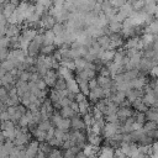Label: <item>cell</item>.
<instances>
[{"label": "cell", "instance_id": "cell-1", "mask_svg": "<svg viewBox=\"0 0 158 158\" xmlns=\"http://www.w3.org/2000/svg\"><path fill=\"white\" fill-rule=\"evenodd\" d=\"M120 126H121L120 122H117V123H109V122H106L105 126H104V128H102V132H104L105 138H110L115 133H117L118 130H120Z\"/></svg>", "mask_w": 158, "mask_h": 158}, {"label": "cell", "instance_id": "cell-2", "mask_svg": "<svg viewBox=\"0 0 158 158\" xmlns=\"http://www.w3.org/2000/svg\"><path fill=\"white\" fill-rule=\"evenodd\" d=\"M116 116H117L118 121L122 123L126 118L135 116V111H133L131 107H118V110H117V112H116Z\"/></svg>", "mask_w": 158, "mask_h": 158}, {"label": "cell", "instance_id": "cell-3", "mask_svg": "<svg viewBox=\"0 0 158 158\" xmlns=\"http://www.w3.org/2000/svg\"><path fill=\"white\" fill-rule=\"evenodd\" d=\"M58 78H59V77H58L57 72H56V70H53V69H51V70H48V72H47V74L42 78V80L46 83V85H47V86L53 88V86H54V83H56V80H57Z\"/></svg>", "mask_w": 158, "mask_h": 158}, {"label": "cell", "instance_id": "cell-4", "mask_svg": "<svg viewBox=\"0 0 158 158\" xmlns=\"http://www.w3.org/2000/svg\"><path fill=\"white\" fill-rule=\"evenodd\" d=\"M38 32H37V30L36 28H31V27H27V28H23V30H21V38L22 40H25V41H27V42H31V41H33V38L36 37V35H37Z\"/></svg>", "mask_w": 158, "mask_h": 158}, {"label": "cell", "instance_id": "cell-5", "mask_svg": "<svg viewBox=\"0 0 158 158\" xmlns=\"http://www.w3.org/2000/svg\"><path fill=\"white\" fill-rule=\"evenodd\" d=\"M125 95H126V100L132 104L135 100L142 99L143 91H142V90H136V89H130V90H127V91L125 93Z\"/></svg>", "mask_w": 158, "mask_h": 158}, {"label": "cell", "instance_id": "cell-6", "mask_svg": "<svg viewBox=\"0 0 158 158\" xmlns=\"http://www.w3.org/2000/svg\"><path fill=\"white\" fill-rule=\"evenodd\" d=\"M69 120H70V128L77 130V131H84V128H86L79 115H75L74 117H72Z\"/></svg>", "mask_w": 158, "mask_h": 158}, {"label": "cell", "instance_id": "cell-7", "mask_svg": "<svg viewBox=\"0 0 158 158\" xmlns=\"http://www.w3.org/2000/svg\"><path fill=\"white\" fill-rule=\"evenodd\" d=\"M15 88H16V94H17L19 98H21L25 93L28 91V84H27V81H22V80H20V79L16 80Z\"/></svg>", "mask_w": 158, "mask_h": 158}, {"label": "cell", "instance_id": "cell-8", "mask_svg": "<svg viewBox=\"0 0 158 158\" xmlns=\"http://www.w3.org/2000/svg\"><path fill=\"white\" fill-rule=\"evenodd\" d=\"M144 117H146V121H154L157 122L158 121V112H157V107H148V110L144 112Z\"/></svg>", "mask_w": 158, "mask_h": 158}, {"label": "cell", "instance_id": "cell-9", "mask_svg": "<svg viewBox=\"0 0 158 158\" xmlns=\"http://www.w3.org/2000/svg\"><path fill=\"white\" fill-rule=\"evenodd\" d=\"M15 6L14 5H11L9 1H5L4 4H2V6H1V12H2V15L7 19V17H10L12 14H14V11H15Z\"/></svg>", "mask_w": 158, "mask_h": 158}, {"label": "cell", "instance_id": "cell-10", "mask_svg": "<svg viewBox=\"0 0 158 158\" xmlns=\"http://www.w3.org/2000/svg\"><path fill=\"white\" fill-rule=\"evenodd\" d=\"M138 43H139V37H138V36H135V37L128 38V40H127V42H126V43H123V47H122V48H125V49L136 48V49H137ZM137 51H138V49H137Z\"/></svg>", "mask_w": 158, "mask_h": 158}, {"label": "cell", "instance_id": "cell-11", "mask_svg": "<svg viewBox=\"0 0 158 158\" xmlns=\"http://www.w3.org/2000/svg\"><path fill=\"white\" fill-rule=\"evenodd\" d=\"M86 139L89 141V144H93V146H98V147H99V144L102 142V138H101V136H100V135H95V133H93V132H89V133H88V136H86Z\"/></svg>", "mask_w": 158, "mask_h": 158}, {"label": "cell", "instance_id": "cell-12", "mask_svg": "<svg viewBox=\"0 0 158 158\" xmlns=\"http://www.w3.org/2000/svg\"><path fill=\"white\" fill-rule=\"evenodd\" d=\"M114 148L111 147H102L100 151H99V156L98 158H114Z\"/></svg>", "mask_w": 158, "mask_h": 158}, {"label": "cell", "instance_id": "cell-13", "mask_svg": "<svg viewBox=\"0 0 158 158\" xmlns=\"http://www.w3.org/2000/svg\"><path fill=\"white\" fill-rule=\"evenodd\" d=\"M54 33L52 32V30H46L43 32V46H49V44H53V41H54Z\"/></svg>", "mask_w": 158, "mask_h": 158}, {"label": "cell", "instance_id": "cell-14", "mask_svg": "<svg viewBox=\"0 0 158 158\" xmlns=\"http://www.w3.org/2000/svg\"><path fill=\"white\" fill-rule=\"evenodd\" d=\"M59 115H60L63 118H72V117H74V116L78 115V114H75L69 106H64V107H60V109H59Z\"/></svg>", "mask_w": 158, "mask_h": 158}, {"label": "cell", "instance_id": "cell-15", "mask_svg": "<svg viewBox=\"0 0 158 158\" xmlns=\"http://www.w3.org/2000/svg\"><path fill=\"white\" fill-rule=\"evenodd\" d=\"M118 110V105L114 104L112 101H109L106 102V106H105V111H104V116L106 115H112V114H116Z\"/></svg>", "mask_w": 158, "mask_h": 158}, {"label": "cell", "instance_id": "cell-16", "mask_svg": "<svg viewBox=\"0 0 158 158\" xmlns=\"http://www.w3.org/2000/svg\"><path fill=\"white\" fill-rule=\"evenodd\" d=\"M78 107H79L78 114L81 115V116L85 115V114H88V112H90V102H89L88 100L79 102V104H78Z\"/></svg>", "mask_w": 158, "mask_h": 158}, {"label": "cell", "instance_id": "cell-17", "mask_svg": "<svg viewBox=\"0 0 158 158\" xmlns=\"http://www.w3.org/2000/svg\"><path fill=\"white\" fill-rule=\"evenodd\" d=\"M51 30L54 33V36H63L64 31H65V26H64V23H57L56 22Z\"/></svg>", "mask_w": 158, "mask_h": 158}, {"label": "cell", "instance_id": "cell-18", "mask_svg": "<svg viewBox=\"0 0 158 158\" xmlns=\"http://www.w3.org/2000/svg\"><path fill=\"white\" fill-rule=\"evenodd\" d=\"M32 133H33L36 141H38V142H44L46 141V132L44 131H41L40 128L35 127V128H32Z\"/></svg>", "mask_w": 158, "mask_h": 158}, {"label": "cell", "instance_id": "cell-19", "mask_svg": "<svg viewBox=\"0 0 158 158\" xmlns=\"http://www.w3.org/2000/svg\"><path fill=\"white\" fill-rule=\"evenodd\" d=\"M121 27L122 26L120 22H109L107 23V30L110 33H120Z\"/></svg>", "mask_w": 158, "mask_h": 158}, {"label": "cell", "instance_id": "cell-20", "mask_svg": "<svg viewBox=\"0 0 158 158\" xmlns=\"http://www.w3.org/2000/svg\"><path fill=\"white\" fill-rule=\"evenodd\" d=\"M54 52H56V47H54L53 44H49V46H42L41 49H40V53L43 54V56H52Z\"/></svg>", "mask_w": 158, "mask_h": 158}, {"label": "cell", "instance_id": "cell-21", "mask_svg": "<svg viewBox=\"0 0 158 158\" xmlns=\"http://www.w3.org/2000/svg\"><path fill=\"white\" fill-rule=\"evenodd\" d=\"M56 127L59 128V130H62V131H64V132H68L69 128H70V120L69 118H62L60 122Z\"/></svg>", "mask_w": 158, "mask_h": 158}, {"label": "cell", "instance_id": "cell-22", "mask_svg": "<svg viewBox=\"0 0 158 158\" xmlns=\"http://www.w3.org/2000/svg\"><path fill=\"white\" fill-rule=\"evenodd\" d=\"M117 11L122 12V14H123L126 17H130V15L132 14V11H133V10H132V6H131V4H128V2H125V4H123V5H122V6H121V7H120Z\"/></svg>", "mask_w": 158, "mask_h": 158}, {"label": "cell", "instance_id": "cell-23", "mask_svg": "<svg viewBox=\"0 0 158 158\" xmlns=\"http://www.w3.org/2000/svg\"><path fill=\"white\" fill-rule=\"evenodd\" d=\"M73 62H74V65H75V72H80V70H83L84 67H85V64H86V60H85L83 57L77 58V59H74Z\"/></svg>", "mask_w": 158, "mask_h": 158}, {"label": "cell", "instance_id": "cell-24", "mask_svg": "<svg viewBox=\"0 0 158 158\" xmlns=\"http://www.w3.org/2000/svg\"><path fill=\"white\" fill-rule=\"evenodd\" d=\"M0 65L9 73V72H11L14 68H15V63L12 62V60H10V59H5V60H2V62H0Z\"/></svg>", "mask_w": 158, "mask_h": 158}, {"label": "cell", "instance_id": "cell-25", "mask_svg": "<svg viewBox=\"0 0 158 158\" xmlns=\"http://www.w3.org/2000/svg\"><path fill=\"white\" fill-rule=\"evenodd\" d=\"M54 90H65L67 89V84H65V80L63 78H58L54 83V86H53Z\"/></svg>", "mask_w": 158, "mask_h": 158}, {"label": "cell", "instance_id": "cell-26", "mask_svg": "<svg viewBox=\"0 0 158 158\" xmlns=\"http://www.w3.org/2000/svg\"><path fill=\"white\" fill-rule=\"evenodd\" d=\"M144 4H146V0H133L131 6L133 11H142V9L144 7Z\"/></svg>", "mask_w": 158, "mask_h": 158}, {"label": "cell", "instance_id": "cell-27", "mask_svg": "<svg viewBox=\"0 0 158 158\" xmlns=\"http://www.w3.org/2000/svg\"><path fill=\"white\" fill-rule=\"evenodd\" d=\"M142 130L144 132H148V131H153V130H157V122L154 121H146L142 126Z\"/></svg>", "mask_w": 158, "mask_h": 158}, {"label": "cell", "instance_id": "cell-28", "mask_svg": "<svg viewBox=\"0 0 158 158\" xmlns=\"http://www.w3.org/2000/svg\"><path fill=\"white\" fill-rule=\"evenodd\" d=\"M83 122H84V125H85V127H90L93 123H94V117H93V115L90 114V112H88V114H85V115H83Z\"/></svg>", "mask_w": 158, "mask_h": 158}, {"label": "cell", "instance_id": "cell-29", "mask_svg": "<svg viewBox=\"0 0 158 158\" xmlns=\"http://www.w3.org/2000/svg\"><path fill=\"white\" fill-rule=\"evenodd\" d=\"M52 127V123H51V121L49 120H44V121H41L38 125H37V128H40L41 131H48L49 128Z\"/></svg>", "mask_w": 158, "mask_h": 158}, {"label": "cell", "instance_id": "cell-30", "mask_svg": "<svg viewBox=\"0 0 158 158\" xmlns=\"http://www.w3.org/2000/svg\"><path fill=\"white\" fill-rule=\"evenodd\" d=\"M63 117L59 115V112H53L52 114V116L49 117V121H51V123H52V126H57L59 122H60V120H62Z\"/></svg>", "mask_w": 158, "mask_h": 158}, {"label": "cell", "instance_id": "cell-31", "mask_svg": "<svg viewBox=\"0 0 158 158\" xmlns=\"http://www.w3.org/2000/svg\"><path fill=\"white\" fill-rule=\"evenodd\" d=\"M12 128H15V123L12 122V121H4V122H1L0 123V130L1 131H6V130H12Z\"/></svg>", "mask_w": 158, "mask_h": 158}, {"label": "cell", "instance_id": "cell-32", "mask_svg": "<svg viewBox=\"0 0 158 158\" xmlns=\"http://www.w3.org/2000/svg\"><path fill=\"white\" fill-rule=\"evenodd\" d=\"M16 127V126H15ZM2 135H4V138L9 139V141H12L16 136V132H15V128L12 130H6V131H2Z\"/></svg>", "mask_w": 158, "mask_h": 158}, {"label": "cell", "instance_id": "cell-33", "mask_svg": "<svg viewBox=\"0 0 158 158\" xmlns=\"http://www.w3.org/2000/svg\"><path fill=\"white\" fill-rule=\"evenodd\" d=\"M135 122H137V123H141V125H143L144 122H146V117H144V112H135Z\"/></svg>", "mask_w": 158, "mask_h": 158}, {"label": "cell", "instance_id": "cell-34", "mask_svg": "<svg viewBox=\"0 0 158 158\" xmlns=\"http://www.w3.org/2000/svg\"><path fill=\"white\" fill-rule=\"evenodd\" d=\"M15 147V144H14V142L12 141H9V139H6L4 143H2V148H4V151L9 154L11 151H12V148Z\"/></svg>", "mask_w": 158, "mask_h": 158}, {"label": "cell", "instance_id": "cell-35", "mask_svg": "<svg viewBox=\"0 0 158 158\" xmlns=\"http://www.w3.org/2000/svg\"><path fill=\"white\" fill-rule=\"evenodd\" d=\"M36 4H38V5H41V6H43L46 10H49V9L53 6L52 0H36Z\"/></svg>", "mask_w": 158, "mask_h": 158}, {"label": "cell", "instance_id": "cell-36", "mask_svg": "<svg viewBox=\"0 0 158 158\" xmlns=\"http://www.w3.org/2000/svg\"><path fill=\"white\" fill-rule=\"evenodd\" d=\"M100 6H101V14H106L107 11H110L112 9V6H111V4H110L109 0H104Z\"/></svg>", "mask_w": 158, "mask_h": 158}, {"label": "cell", "instance_id": "cell-37", "mask_svg": "<svg viewBox=\"0 0 158 158\" xmlns=\"http://www.w3.org/2000/svg\"><path fill=\"white\" fill-rule=\"evenodd\" d=\"M30 77H31V73H30V72L22 70V72L19 74L17 79H20V80H22V81H28V80H30Z\"/></svg>", "mask_w": 158, "mask_h": 158}, {"label": "cell", "instance_id": "cell-38", "mask_svg": "<svg viewBox=\"0 0 158 158\" xmlns=\"http://www.w3.org/2000/svg\"><path fill=\"white\" fill-rule=\"evenodd\" d=\"M104 120H105V121H107L109 123H117V122H120V121H118V118H117V116H116V114L106 115V116L104 117ZM120 123H121V122H120Z\"/></svg>", "mask_w": 158, "mask_h": 158}, {"label": "cell", "instance_id": "cell-39", "mask_svg": "<svg viewBox=\"0 0 158 158\" xmlns=\"http://www.w3.org/2000/svg\"><path fill=\"white\" fill-rule=\"evenodd\" d=\"M64 135H65V132H64V131H62V130H59V128H54V135H53V137H54V138H57V139H59V141H62V142H63Z\"/></svg>", "mask_w": 158, "mask_h": 158}, {"label": "cell", "instance_id": "cell-40", "mask_svg": "<svg viewBox=\"0 0 158 158\" xmlns=\"http://www.w3.org/2000/svg\"><path fill=\"white\" fill-rule=\"evenodd\" d=\"M63 43H65L63 36H56V37H54V41H53V46H54V47H60Z\"/></svg>", "mask_w": 158, "mask_h": 158}, {"label": "cell", "instance_id": "cell-41", "mask_svg": "<svg viewBox=\"0 0 158 158\" xmlns=\"http://www.w3.org/2000/svg\"><path fill=\"white\" fill-rule=\"evenodd\" d=\"M110 1V4H111V6L114 7V9H120L126 1L125 0H109Z\"/></svg>", "mask_w": 158, "mask_h": 158}, {"label": "cell", "instance_id": "cell-42", "mask_svg": "<svg viewBox=\"0 0 158 158\" xmlns=\"http://www.w3.org/2000/svg\"><path fill=\"white\" fill-rule=\"evenodd\" d=\"M9 54V48H0V62L5 60Z\"/></svg>", "mask_w": 158, "mask_h": 158}, {"label": "cell", "instance_id": "cell-43", "mask_svg": "<svg viewBox=\"0 0 158 158\" xmlns=\"http://www.w3.org/2000/svg\"><path fill=\"white\" fill-rule=\"evenodd\" d=\"M86 100V96L84 95V94H81V93H78V94H75V98H74V101L77 102V104H79V102H81V101H85Z\"/></svg>", "mask_w": 158, "mask_h": 158}, {"label": "cell", "instance_id": "cell-44", "mask_svg": "<svg viewBox=\"0 0 158 158\" xmlns=\"http://www.w3.org/2000/svg\"><path fill=\"white\" fill-rule=\"evenodd\" d=\"M99 75H101V77H110V73H109V70H107V68L105 65H102L99 69Z\"/></svg>", "mask_w": 158, "mask_h": 158}, {"label": "cell", "instance_id": "cell-45", "mask_svg": "<svg viewBox=\"0 0 158 158\" xmlns=\"http://www.w3.org/2000/svg\"><path fill=\"white\" fill-rule=\"evenodd\" d=\"M10 120V115L7 114V111H1L0 112V121L4 122V121H9Z\"/></svg>", "mask_w": 158, "mask_h": 158}, {"label": "cell", "instance_id": "cell-46", "mask_svg": "<svg viewBox=\"0 0 158 158\" xmlns=\"http://www.w3.org/2000/svg\"><path fill=\"white\" fill-rule=\"evenodd\" d=\"M69 104H70V100H69L68 98H62V99L59 100V106H60V107L69 106Z\"/></svg>", "mask_w": 158, "mask_h": 158}, {"label": "cell", "instance_id": "cell-47", "mask_svg": "<svg viewBox=\"0 0 158 158\" xmlns=\"http://www.w3.org/2000/svg\"><path fill=\"white\" fill-rule=\"evenodd\" d=\"M53 135H54V127L52 126L48 131H46V142H47L48 139H51V138L53 137Z\"/></svg>", "mask_w": 158, "mask_h": 158}, {"label": "cell", "instance_id": "cell-48", "mask_svg": "<svg viewBox=\"0 0 158 158\" xmlns=\"http://www.w3.org/2000/svg\"><path fill=\"white\" fill-rule=\"evenodd\" d=\"M88 86H89V89H90V90H91V89H94L95 86H98V81H96V78H93V79L88 80Z\"/></svg>", "mask_w": 158, "mask_h": 158}, {"label": "cell", "instance_id": "cell-49", "mask_svg": "<svg viewBox=\"0 0 158 158\" xmlns=\"http://www.w3.org/2000/svg\"><path fill=\"white\" fill-rule=\"evenodd\" d=\"M40 79H42L37 73H31V77H30V80L28 81H33V83H37Z\"/></svg>", "mask_w": 158, "mask_h": 158}, {"label": "cell", "instance_id": "cell-50", "mask_svg": "<svg viewBox=\"0 0 158 158\" xmlns=\"http://www.w3.org/2000/svg\"><path fill=\"white\" fill-rule=\"evenodd\" d=\"M36 84H37V88H38L40 90H46V89H47V85H46V83H44L42 79H40Z\"/></svg>", "mask_w": 158, "mask_h": 158}, {"label": "cell", "instance_id": "cell-51", "mask_svg": "<svg viewBox=\"0 0 158 158\" xmlns=\"http://www.w3.org/2000/svg\"><path fill=\"white\" fill-rule=\"evenodd\" d=\"M75 156H77V154H74L70 149H65V152H64V154H63V158H75Z\"/></svg>", "mask_w": 158, "mask_h": 158}, {"label": "cell", "instance_id": "cell-52", "mask_svg": "<svg viewBox=\"0 0 158 158\" xmlns=\"http://www.w3.org/2000/svg\"><path fill=\"white\" fill-rule=\"evenodd\" d=\"M69 107L75 112V114H78V111H79V107H78V104L75 102V101H70V104H69ZM79 115V114H78Z\"/></svg>", "mask_w": 158, "mask_h": 158}, {"label": "cell", "instance_id": "cell-53", "mask_svg": "<svg viewBox=\"0 0 158 158\" xmlns=\"http://www.w3.org/2000/svg\"><path fill=\"white\" fill-rule=\"evenodd\" d=\"M64 2H65L64 0H52L53 6H58V7H63V4Z\"/></svg>", "mask_w": 158, "mask_h": 158}, {"label": "cell", "instance_id": "cell-54", "mask_svg": "<svg viewBox=\"0 0 158 158\" xmlns=\"http://www.w3.org/2000/svg\"><path fill=\"white\" fill-rule=\"evenodd\" d=\"M157 72H158V68H157V65H154V67L151 68V70H149L148 73L152 75V78H156V77H157Z\"/></svg>", "mask_w": 158, "mask_h": 158}, {"label": "cell", "instance_id": "cell-55", "mask_svg": "<svg viewBox=\"0 0 158 158\" xmlns=\"http://www.w3.org/2000/svg\"><path fill=\"white\" fill-rule=\"evenodd\" d=\"M7 1H9V2L11 4V5H14L15 7H17V6L20 5V2H21L20 0H7Z\"/></svg>", "mask_w": 158, "mask_h": 158}, {"label": "cell", "instance_id": "cell-56", "mask_svg": "<svg viewBox=\"0 0 158 158\" xmlns=\"http://www.w3.org/2000/svg\"><path fill=\"white\" fill-rule=\"evenodd\" d=\"M5 141V138H4V135H2V131L0 130V142H4Z\"/></svg>", "mask_w": 158, "mask_h": 158}, {"label": "cell", "instance_id": "cell-57", "mask_svg": "<svg viewBox=\"0 0 158 158\" xmlns=\"http://www.w3.org/2000/svg\"><path fill=\"white\" fill-rule=\"evenodd\" d=\"M65 2H69V4H74L75 2V0H64Z\"/></svg>", "mask_w": 158, "mask_h": 158}, {"label": "cell", "instance_id": "cell-58", "mask_svg": "<svg viewBox=\"0 0 158 158\" xmlns=\"http://www.w3.org/2000/svg\"><path fill=\"white\" fill-rule=\"evenodd\" d=\"M20 1H21V2H27L28 0H20Z\"/></svg>", "mask_w": 158, "mask_h": 158}, {"label": "cell", "instance_id": "cell-59", "mask_svg": "<svg viewBox=\"0 0 158 158\" xmlns=\"http://www.w3.org/2000/svg\"><path fill=\"white\" fill-rule=\"evenodd\" d=\"M1 86H2V84H1V79H0V88H1Z\"/></svg>", "mask_w": 158, "mask_h": 158}, {"label": "cell", "instance_id": "cell-60", "mask_svg": "<svg viewBox=\"0 0 158 158\" xmlns=\"http://www.w3.org/2000/svg\"><path fill=\"white\" fill-rule=\"evenodd\" d=\"M152 1H153V2H157V0H152Z\"/></svg>", "mask_w": 158, "mask_h": 158}, {"label": "cell", "instance_id": "cell-61", "mask_svg": "<svg viewBox=\"0 0 158 158\" xmlns=\"http://www.w3.org/2000/svg\"><path fill=\"white\" fill-rule=\"evenodd\" d=\"M125 1H127V0H125Z\"/></svg>", "mask_w": 158, "mask_h": 158}, {"label": "cell", "instance_id": "cell-62", "mask_svg": "<svg viewBox=\"0 0 158 158\" xmlns=\"http://www.w3.org/2000/svg\"><path fill=\"white\" fill-rule=\"evenodd\" d=\"M33 1H36V0H33Z\"/></svg>", "mask_w": 158, "mask_h": 158}]
</instances>
